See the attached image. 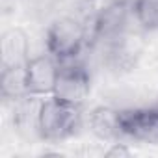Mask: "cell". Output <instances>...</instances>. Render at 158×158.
<instances>
[{
    "label": "cell",
    "mask_w": 158,
    "mask_h": 158,
    "mask_svg": "<svg viewBox=\"0 0 158 158\" xmlns=\"http://www.w3.org/2000/svg\"><path fill=\"white\" fill-rule=\"evenodd\" d=\"M82 127V106L45 97L37 112V136L48 143H60L73 138Z\"/></svg>",
    "instance_id": "obj_1"
},
{
    "label": "cell",
    "mask_w": 158,
    "mask_h": 158,
    "mask_svg": "<svg viewBox=\"0 0 158 158\" xmlns=\"http://www.w3.org/2000/svg\"><path fill=\"white\" fill-rule=\"evenodd\" d=\"M88 41V26L74 17L54 19L45 34L47 52L58 63L76 61Z\"/></svg>",
    "instance_id": "obj_2"
},
{
    "label": "cell",
    "mask_w": 158,
    "mask_h": 158,
    "mask_svg": "<svg viewBox=\"0 0 158 158\" xmlns=\"http://www.w3.org/2000/svg\"><path fill=\"white\" fill-rule=\"evenodd\" d=\"M128 11H132V8L127 0L108 2L89 19L88 39H91V43H108L121 35L127 28Z\"/></svg>",
    "instance_id": "obj_3"
},
{
    "label": "cell",
    "mask_w": 158,
    "mask_h": 158,
    "mask_svg": "<svg viewBox=\"0 0 158 158\" xmlns=\"http://www.w3.org/2000/svg\"><path fill=\"white\" fill-rule=\"evenodd\" d=\"M119 128L123 138L138 143L158 145V108L152 104L119 110Z\"/></svg>",
    "instance_id": "obj_4"
},
{
    "label": "cell",
    "mask_w": 158,
    "mask_h": 158,
    "mask_svg": "<svg viewBox=\"0 0 158 158\" xmlns=\"http://www.w3.org/2000/svg\"><path fill=\"white\" fill-rule=\"evenodd\" d=\"M91 93V74L89 71L76 61L69 63H60L58 78H56V86L52 97L82 106L86 99Z\"/></svg>",
    "instance_id": "obj_5"
},
{
    "label": "cell",
    "mask_w": 158,
    "mask_h": 158,
    "mask_svg": "<svg viewBox=\"0 0 158 158\" xmlns=\"http://www.w3.org/2000/svg\"><path fill=\"white\" fill-rule=\"evenodd\" d=\"M60 63L47 52L41 56H34L24 65V82L26 93L32 97H50L54 93L56 78H58Z\"/></svg>",
    "instance_id": "obj_6"
},
{
    "label": "cell",
    "mask_w": 158,
    "mask_h": 158,
    "mask_svg": "<svg viewBox=\"0 0 158 158\" xmlns=\"http://www.w3.org/2000/svg\"><path fill=\"white\" fill-rule=\"evenodd\" d=\"M30 60V39L23 28H10L0 37V65L19 67Z\"/></svg>",
    "instance_id": "obj_7"
},
{
    "label": "cell",
    "mask_w": 158,
    "mask_h": 158,
    "mask_svg": "<svg viewBox=\"0 0 158 158\" xmlns=\"http://www.w3.org/2000/svg\"><path fill=\"white\" fill-rule=\"evenodd\" d=\"M108 50H106V61L112 69L119 71V69H130L138 56L141 54V43L138 41V37L128 35L127 32H123L121 35H117L115 39L108 41Z\"/></svg>",
    "instance_id": "obj_8"
},
{
    "label": "cell",
    "mask_w": 158,
    "mask_h": 158,
    "mask_svg": "<svg viewBox=\"0 0 158 158\" xmlns=\"http://www.w3.org/2000/svg\"><path fill=\"white\" fill-rule=\"evenodd\" d=\"M89 130L102 141H119L121 128H119V110L110 106H97L88 115Z\"/></svg>",
    "instance_id": "obj_9"
},
{
    "label": "cell",
    "mask_w": 158,
    "mask_h": 158,
    "mask_svg": "<svg viewBox=\"0 0 158 158\" xmlns=\"http://www.w3.org/2000/svg\"><path fill=\"white\" fill-rule=\"evenodd\" d=\"M0 95L4 101H17L26 93V82H24V65L15 67H2L0 73Z\"/></svg>",
    "instance_id": "obj_10"
},
{
    "label": "cell",
    "mask_w": 158,
    "mask_h": 158,
    "mask_svg": "<svg viewBox=\"0 0 158 158\" xmlns=\"http://www.w3.org/2000/svg\"><path fill=\"white\" fill-rule=\"evenodd\" d=\"M130 8L141 30H158V0H132Z\"/></svg>",
    "instance_id": "obj_11"
},
{
    "label": "cell",
    "mask_w": 158,
    "mask_h": 158,
    "mask_svg": "<svg viewBox=\"0 0 158 158\" xmlns=\"http://www.w3.org/2000/svg\"><path fill=\"white\" fill-rule=\"evenodd\" d=\"M104 156H108V158H115V156H130V149H128L125 143L112 141V143H110V149L104 152Z\"/></svg>",
    "instance_id": "obj_12"
},
{
    "label": "cell",
    "mask_w": 158,
    "mask_h": 158,
    "mask_svg": "<svg viewBox=\"0 0 158 158\" xmlns=\"http://www.w3.org/2000/svg\"><path fill=\"white\" fill-rule=\"evenodd\" d=\"M154 106L158 108V95H156V101H154Z\"/></svg>",
    "instance_id": "obj_13"
}]
</instances>
